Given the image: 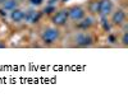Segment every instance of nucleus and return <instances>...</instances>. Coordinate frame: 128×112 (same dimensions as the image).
<instances>
[{"instance_id": "1", "label": "nucleus", "mask_w": 128, "mask_h": 112, "mask_svg": "<svg viewBox=\"0 0 128 112\" xmlns=\"http://www.w3.org/2000/svg\"><path fill=\"white\" fill-rule=\"evenodd\" d=\"M62 37V32L60 29L55 26H48L41 31L40 33V41L42 42V45L45 46H52L56 42H59V39Z\"/></svg>"}, {"instance_id": "2", "label": "nucleus", "mask_w": 128, "mask_h": 112, "mask_svg": "<svg viewBox=\"0 0 128 112\" xmlns=\"http://www.w3.org/2000/svg\"><path fill=\"white\" fill-rule=\"evenodd\" d=\"M94 43H95V37L88 31H81V32L76 33L73 37V45L76 47H80V48L90 47Z\"/></svg>"}, {"instance_id": "3", "label": "nucleus", "mask_w": 128, "mask_h": 112, "mask_svg": "<svg viewBox=\"0 0 128 112\" xmlns=\"http://www.w3.org/2000/svg\"><path fill=\"white\" fill-rule=\"evenodd\" d=\"M50 22L52 26H55L58 28L64 27L68 22H69V18H68V10L67 9H59L55 10V13H52L50 17Z\"/></svg>"}, {"instance_id": "4", "label": "nucleus", "mask_w": 128, "mask_h": 112, "mask_svg": "<svg viewBox=\"0 0 128 112\" xmlns=\"http://www.w3.org/2000/svg\"><path fill=\"white\" fill-rule=\"evenodd\" d=\"M67 10H68L69 20H72V22H74V23L80 22V20L83 19L84 17H86V14H87L86 9H84L83 6H81V5H72Z\"/></svg>"}, {"instance_id": "5", "label": "nucleus", "mask_w": 128, "mask_h": 112, "mask_svg": "<svg viewBox=\"0 0 128 112\" xmlns=\"http://www.w3.org/2000/svg\"><path fill=\"white\" fill-rule=\"evenodd\" d=\"M110 17V24L114 27H122L123 24H126V20H127V14L123 9L118 8V9H114Z\"/></svg>"}, {"instance_id": "6", "label": "nucleus", "mask_w": 128, "mask_h": 112, "mask_svg": "<svg viewBox=\"0 0 128 112\" xmlns=\"http://www.w3.org/2000/svg\"><path fill=\"white\" fill-rule=\"evenodd\" d=\"M114 9H115V5H114L113 0H99V13H98V15H100L101 18H108Z\"/></svg>"}, {"instance_id": "7", "label": "nucleus", "mask_w": 128, "mask_h": 112, "mask_svg": "<svg viewBox=\"0 0 128 112\" xmlns=\"http://www.w3.org/2000/svg\"><path fill=\"white\" fill-rule=\"evenodd\" d=\"M9 19L12 20L14 24H20L24 22V10L22 8L17 6L16 9L9 12Z\"/></svg>"}, {"instance_id": "8", "label": "nucleus", "mask_w": 128, "mask_h": 112, "mask_svg": "<svg viewBox=\"0 0 128 112\" xmlns=\"http://www.w3.org/2000/svg\"><path fill=\"white\" fill-rule=\"evenodd\" d=\"M40 17H41V14H40V12H37V10H32V9L24 10V22H27L30 24L36 23L40 19Z\"/></svg>"}, {"instance_id": "9", "label": "nucleus", "mask_w": 128, "mask_h": 112, "mask_svg": "<svg viewBox=\"0 0 128 112\" xmlns=\"http://www.w3.org/2000/svg\"><path fill=\"white\" fill-rule=\"evenodd\" d=\"M92 26H94V19L91 17H88L87 14H86V17H84L83 19H81L80 22H77V27L81 31H88Z\"/></svg>"}, {"instance_id": "10", "label": "nucleus", "mask_w": 128, "mask_h": 112, "mask_svg": "<svg viewBox=\"0 0 128 112\" xmlns=\"http://www.w3.org/2000/svg\"><path fill=\"white\" fill-rule=\"evenodd\" d=\"M17 6H19V5H18V0H5L0 8H2L3 12H8V13H9L10 10L16 9Z\"/></svg>"}, {"instance_id": "11", "label": "nucleus", "mask_w": 128, "mask_h": 112, "mask_svg": "<svg viewBox=\"0 0 128 112\" xmlns=\"http://www.w3.org/2000/svg\"><path fill=\"white\" fill-rule=\"evenodd\" d=\"M87 12L91 15H98L99 13V0H90L87 5Z\"/></svg>"}, {"instance_id": "12", "label": "nucleus", "mask_w": 128, "mask_h": 112, "mask_svg": "<svg viewBox=\"0 0 128 112\" xmlns=\"http://www.w3.org/2000/svg\"><path fill=\"white\" fill-rule=\"evenodd\" d=\"M119 42H122V46L123 47H127L128 46V32H127V31H124V32L122 33V37L119 39Z\"/></svg>"}, {"instance_id": "13", "label": "nucleus", "mask_w": 128, "mask_h": 112, "mask_svg": "<svg viewBox=\"0 0 128 112\" xmlns=\"http://www.w3.org/2000/svg\"><path fill=\"white\" fill-rule=\"evenodd\" d=\"M28 1H30V4H31L32 6L38 8V6H41L42 4H44V1H45V0H28Z\"/></svg>"}, {"instance_id": "14", "label": "nucleus", "mask_w": 128, "mask_h": 112, "mask_svg": "<svg viewBox=\"0 0 128 112\" xmlns=\"http://www.w3.org/2000/svg\"><path fill=\"white\" fill-rule=\"evenodd\" d=\"M108 42L116 43V42H118V37H115V35H109L108 36Z\"/></svg>"}, {"instance_id": "15", "label": "nucleus", "mask_w": 128, "mask_h": 112, "mask_svg": "<svg viewBox=\"0 0 128 112\" xmlns=\"http://www.w3.org/2000/svg\"><path fill=\"white\" fill-rule=\"evenodd\" d=\"M59 1V0H48L46 1V5H52V6H55V4Z\"/></svg>"}, {"instance_id": "16", "label": "nucleus", "mask_w": 128, "mask_h": 112, "mask_svg": "<svg viewBox=\"0 0 128 112\" xmlns=\"http://www.w3.org/2000/svg\"><path fill=\"white\" fill-rule=\"evenodd\" d=\"M4 47H6L5 42H3V41H0V48H4Z\"/></svg>"}, {"instance_id": "17", "label": "nucleus", "mask_w": 128, "mask_h": 112, "mask_svg": "<svg viewBox=\"0 0 128 112\" xmlns=\"http://www.w3.org/2000/svg\"><path fill=\"white\" fill-rule=\"evenodd\" d=\"M4 1H5V0H0V6L3 5V3H4Z\"/></svg>"}, {"instance_id": "18", "label": "nucleus", "mask_w": 128, "mask_h": 112, "mask_svg": "<svg viewBox=\"0 0 128 112\" xmlns=\"http://www.w3.org/2000/svg\"><path fill=\"white\" fill-rule=\"evenodd\" d=\"M113 1H116V0H113Z\"/></svg>"}]
</instances>
